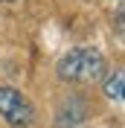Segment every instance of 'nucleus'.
Instances as JSON below:
<instances>
[{
  "label": "nucleus",
  "instance_id": "nucleus-1",
  "mask_svg": "<svg viewBox=\"0 0 125 128\" xmlns=\"http://www.w3.org/2000/svg\"><path fill=\"white\" fill-rule=\"evenodd\" d=\"M108 73V58L105 52L96 47H73L67 50L58 61H55V76L64 84H73V88H84V84H93V82L105 79Z\"/></svg>",
  "mask_w": 125,
  "mask_h": 128
},
{
  "label": "nucleus",
  "instance_id": "nucleus-2",
  "mask_svg": "<svg viewBox=\"0 0 125 128\" xmlns=\"http://www.w3.org/2000/svg\"><path fill=\"white\" fill-rule=\"evenodd\" d=\"M0 120L9 128H29L35 122V105L20 88L0 84Z\"/></svg>",
  "mask_w": 125,
  "mask_h": 128
},
{
  "label": "nucleus",
  "instance_id": "nucleus-3",
  "mask_svg": "<svg viewBox=\"0 0 125 128\" xmlns=\"http://www.w3.org/2000/svg\"><path fill=\"white\" fill-rule=\"evenodd\" d=\"M90 122V105L84 96H67L55 108V128H87Z\"/></svg>",
  "mask_w": 125,
  "mask_h": 128
},
{
  "label": "nucleus",
  "instance_id": "nucleus-4",
  "mask_svg": "<svg viewBox=\"0 0 125 128\" xmlns=\"http://www.w3.org/2000/svg\"><path fill=\"white\" fill-rule=\"evenodd\" d=\"M102 93H105L108 102H122V93H125V73H122V67H114L110 73H105Z\"/></svg>",
  "mask_w": 125,
  "mask_h": 128
}]
</instances>
